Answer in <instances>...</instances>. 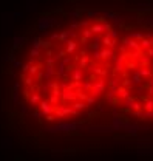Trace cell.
Masks as SVG:
<instances>
[{
  "label": "cell",
  "instance_id": "5bb4252c",
  "mask_svg": "<svg viewBox=\"0 0 153 161\" xmlns=\"http://www.w3.org/2000/svg\"><path fill=\"white\" fill-rule=\"evenodd\" d=\"M82 37H84V39H87V40H90L91 37H93L91 30H84V31H82Z\"/></svg>",
  "mask_w": 153,
  "mask_h": 161
},
{
  "label": "cell",
  "instance_id": "9c48e42d",
  "mask_svg": "<svg viewBox=\"0 0 153 161\" xmlns=\"http://www.w3.org/2000/svg\"><path fill=\"white\" fill-rule=\"evenodd\" d=\"M71 78H73V80H80L82 79V68H74L73 71H71Z\"/></svg>",
  "mask_w": 153,
  "mask_h": 161
},
{
  "label": "cell",
  "instance_id": "4dcf8cb0",
  "mask_svg": "<svg viewBox=\"0 0 153 161\" xmlns=\"http://www.w3.org/2000/svg\"><path fill=\"white\" fill-rule=\"evenodd\" d=\"M79 26V23H71V30H76Z\"/></svg>",
  "mask_w": 153,
  "mask_h": 161
},
{
  "label": "cell",
  "instance_id": "8fae6325",
  "mask_svg": "<svg viewBox=\"0 0 153 161\" xmlns=\"http://www.w3.org/2000/svg\"><path fill=\"white\" fill-rule=\"evenodd\" d=\"M62 96H63V99H67V101H71V99L76 98V95L71 92V90H65V92L62 93Z\"/></svg>",
  "mask_w": 153,
  "mask_h": 161
},
{
  "label": "cell",
  "instance_id": "52a82bcc",
  "mask_svg": "<svg viewBox=\"0 0 153 161\" xmlns=\"http://www.w3.org/2000/svg\"><path fill=\"white\" fill-rule=\"evenodd\" d=\"M90 30H91V33H93V34L99 36L101 33H104V25L97 22V23H94V25H91V28H90Z\"/></svg>",
  "mask_w": 153,
  "mask_h": 161
},
{
  "label": "cell",
  "instance_id": "30bf717a",
  "mask_svg": "<svg viewBox=\"0 0 153 161\" xmlns=\"http://www.w3.org/2000/svg\"><path fill=\"white\" fill-rule=\"evenodd\" d=\"M113 56H114V53H113V50H110V48H105V50L101 51V59H110Z\"/></svg>",
  "mask_w": 153,
  "mask_h": 161
},
{
  "label": "cell",
  "instance_id": "83f0119b",
  "mask_svg": "<svg viewBox=\"0 0 153 161\" xmlns=\"http://www.w3.org/2000/svg\"><path fill=\"white\" fill-rule=\"evenodd\" d=\"M145 54L149 56V57H153V48H149V50L145 51Z\"/></svg>",
  "mask_w": 153,
  "mask_h": 161
},
{
  "label": "cell",
  "instance_id": "4fadbf2b",
  "mask_svg": "<svg viewBox=\"0 0 153 161\" xmlns=\"http://www.w3.org/2000/svg\"><path fill=\"white\" fill-rule=\"evenodd\" d=\"M132 82H133L135 85L141 84V74H139V71H135V74H133V79H132Z\"/></svg>",
  "mask_w": 153,
  "mask_h": 161
},
{
  "label": "cell",
  "instance_id": "ac0fdd59",
  "mask_svg": "<svg viewBox=\"0 0 153 161\" xmlns=\"http://www.w3.org/2000/svg\"><path fill=\"white\" fill-rule=\"evenodd\" d=\"M150 64V57L149 56H142L141 57V65H149Z\"/></svg>",
  "mask_w": 153,
  "mask_h": 161
},
{
  "label": "cell",
  "instance_id": "44dd1931",
  "mask_svg": "<svg viewBox=\"0 0 153 161\" xmlns=\"http://www.w3.org/2000/svg\"><path fill=\"white\" fill-rule=\"evenodd\" d=\"M85 107V102H76L73 104V110H78V109H84Z\"/></svg>",
  "mask_w": 153,
  "mask_h": 161
},
{
  "label": "cell",
  "instance_id": "603a6c76",
  "mask_svg": "<svg viewBox=\"0 0 153 161\" xmlns=\"http://www.w3.org/2000/svg\"><path fill=\"white\" fill-rule=\"evenodd\" d=\"M144 23H145V25H149L150 28H153V17H147Z\"/></svg>",
  "mask_w": 153,
  "mask_h": 161
},
{
  "label": "cell",
  "instance_id": "cb8c5ba5",
  "mask_svg": "<svg viewBox=\"0 0 153 161\" xmlns=\"http://www.w3.org/2000/svg\"><path fill=\"white\" fill-rule=\"evenodd\" d=\"M93 57H94V59H101V50H94V51H93Z\"/></svg>",
  "mask_w": 153,
  "mask_h": 161
},
{
  "label": "cell",
  "instance_id": "1f68e13d",
  "mask_svg": "<svg viewBox=\"0 0 153 161\" xmlns=\"http://www.w3.org/2000/svg\"><path fill=\"white\" fill-rule=\"evenodd\" d=\"M87 101H88V104H93V102H94V98H88Z\"/></svg>",
  "mask_w": 153,
  "mask_h": 161
},
{
  "label": "cell",
  "instance_id": "7c38bea8",
  "mask_svg": "<svg viewBox=\"0 0 153 161\" xmlns=\"http://www.w3.org/2000/svg\"><path fill=\"white\" fill-rule=\"evenodd\" d=\"M116 92H118V96H121V98H125V99L128 98V92H127V88L119 87V88H116Z\"/></svg>",
  "mask_w": 153,
  "mask_h": 161
},
{
  "label": "cell",
  "instance_id": "e0dca14e",
  "mask_svg": "<svg viewBox=\"0 0 153 161\" xmlns=\"http://www.w3.org/2000/svg\"><path fill=\"white\" fill-rule=\"evenodd\" d=\"M87 64H88V57L87 56H84L80 59V64H79V68H84V67H87Z\"/></svg>",
  "mask_w": 153,
  "mask_h": 161
},
{
  "label": "cell",
  "instance_id": "8992f818",
  "mask_svg": "<svg viewBox=\"0 0 153 161\" xmlns=\"http://www.w3.org/2000/svg\"><path fill=\"white\" fill-rule=\"evenodd\" d=\"M65 44H67V54H71V53H74L76 50H78V44H76L74 40H70L68 39Z\"/></svg>",
  "mask_w": 153,
  "mask_h": 161
},
{
  "label": "cell",
  "instance_id": "ffe728a7",
  "mask_svg": "<svg viewBox=\"0 0 153 161\" xmlns=\"http://www.w3.org/2000/svg\"><path fill=\"white\" fill-rule=\"evenodd\" d=\"M104 25V31H107V34L110 33V31H113V26L108 23V22H105V23H102Z\"/></svg>",
  "mask_w": 153,
  "mask_h": 161
},
{
  "label": "cell",
  "instance_id": "9a60e30c",
  "mask_svg": "<svg viewBox=\"0 0 153 161\" xmlns=\"http://www.w3.org/2000/svg\"><path fill=\"white\" fill-rule=\"evenodd\" d=\"M102 16H104L105 19H111V20H113L118 14H114V13H111V11H104V13H102Z\"/></svg>",
  "mask_w": 153,
  "mask_h": 161
},
{
  "label": "cell",
  "instance_id": "ba28073f",
  "mask_svg": "<svg viewBox=\"0 0 153 161\" xmlns=\"http://www.w3.org/2000/svg\"><path fill=\"white\" fill-rule=\"evenodd\" d=\"M102 42H104V45H105V47H108V48H110V47H114V45L118 44V40H113V39H111V37L108 36V34H107V36L102 39Z\"/></svg>",
  "mask_w": 153,
  "mask_h": 161
},
{
  "label": "cell",
  "instance_id": "7a4b0ae2",
  "mask_svg": "<svg viewBox=\"0 0 153 161\" xmlns=\"http://www.w3.org/2000/svg\"><path fill=\"white\" fill-rule=\"evenodd\" d=\"M104 87H105V80H104V79H99V80H97V84H94V85H93V95H94V96H97V95H101L102 92H104Z\"/></svg>",
  "mask_w": 153,
  "mask_h": 161
},
{
  "label": "cell",
  "instance_id": "4316f807",
  "mask_svg": "<svg viewBox=\"0 0 153 161\" xmlns=\"http://www.w3.org/2000/svg\"><path fill=\"white\" fill-rule=\"evenodd\" d=\"M101 42H102V39H101L99 36H94V37H93V44H101Z\"/></svg>",
  "mask_w": 153,
  "mask_h": 161
},
{
  "label": "cell",
  "instance_id": "d6986e66",
  "mask_svg": "<svg viewBox=\"0 0 153 161\" xmlns=\"http://www.w3.org/2000/svg\"><path fill=\"white\" fill-rule=\"evenodd\" d=\"M122 22H124V19L121 17V16H116V17L113 19V23L114 25H122Z\"/></svg>",
  "mask_w": 153,
  "mask_h": 161
},
{
  "label": "cell",
  "instance_id": "f1b7e54d",
  "mask_svg": "<svg viewBox=\"0 0 153 161\" xmlns=\"http://www.w3.org/2000/svg\"><path fill=\"white\" fill-rule=\"evenodd\" d=\"M71 16H73L74 19H78V17H79V13H78V11H74V13H71Z\"/></svg>",
  "mask_w": 153,
  "mask_h": 161
},
{
  "label": "cell",
  "instance_id": "5b68a950",
  "mask_svg": "<svg viewBox=\"0 0 153 161\" xmlns=\"http://www.w3.org/2000/svg\"><path fill=\"white\" fill-rule=\"evenodd\" d=\"M139 47H141V50H144V51H147L149 48H153V39H142L139 42Z\"/></svg>",
  "mask_w": 153,
  "mask_h": 161
},
{
  "label": "cell",
  "instance_id": "6da1fadb",
  "mask_svg": "<svg viewBox=\"0 0 153 161\" xmlns=\"http://www.w3.org/2000/svg\"><path fill=\"white\" fill-rule=\"evenodd\" d=\"M122 42H124V45H125V47H128V48H133V50H136V51L141 50L139 42H138V40H135V39H130V37H124Z\"/></svg>",
  "mask_w": 153,
  "mask_h": 161
},
{
  "label": "cell",
  "instance_id": "f546056e",
  "mask_svg": "<svg viewBox=\"0 0 153 161\" xmlns=\"http://www.w3.org/2000/svg\"><path fill=\"white\" fill-rule=\"evenodd\" d=\"M87 25H88V23H87V22H85V20H82V22L79 23V26H87Z\"/></svg>",
  "mask_w": 153,
  "mask_h": 161
},
{
  "label": "cell",
  "instance_id": "2e32d148",
  "mask_svg": "<svg viewBox=\"0 0 153 161\" xmlns=\"http://www.w3.org/2000/svg\"><path fill=\"white\" fill-rule=\"evenodd\" d=\"M138 71H139V74H141V76H147V78H149L150 76V70L149 68H141V70H138Z\"/></svg>",
  "mask_w": 153,
  "mask_h": 161
},
{
  "label": "cell",
  "instance_id": "484cf974",
  "mask_svg": "<svg viewBox=\"0 0 153 161\" xmlns=\"http://www.w3.org/2000/svg\"><path fill=\"white\" fill-rule=\"evenodd\" d=\"M87 16H88V17H97L99 13H97V11H88V14H87Z\"/></svg>",
  "mask_w": 153,
  "mask_h": 161
},
{
  "label": "cell",
  "instance_id": "3957f363",
  "mask_svg": "<svg viewBox=\"0 0 153 161\" xmlns=\"http://www.w3.org/2000/svg\"><path fill=\"white\" fill-rule=\"evenodd\" d=\"M68 37H73V39H74V37H76L74 31H71V30H70V31H63V33H61V34H59V40H61V42H63V44H65V42L68 40Z\"/></svg>",
  "mask_w": 153,
  "mask_h": 161
},
{
  "label": "cell",
  "instance_id": "277c9868",
  "mask_svg": "<svg viewBox=\"0 0 153 161\" xmlns=\"http://www.w3.org/2000/svg\"><path fill=\"white\" fill-rule=\"evenodd\" d=\"M53 23H56V20L43 17V19H40V22H39V26H40L42 30H47V28H50V25H53Z\"/></svg>",
  "mask_w": 153,
  "mask_h": 161
},
{
  "label": "cell",
  "instance_id": "7402d4cb",
  "mask_svg": "<svg viewBox=\"0 0 153 161\" xmlns=\"http://www.w3.org/2000/svg\"><path fill=\"white\" fill-rule=\"evenodd\" d=\"M108 36H110L113 40H116V37H118V31H116V30H113V31H110V33H108Z\"/></svg>",
  "mask_w": 153,
  "mask_h": 161
},
{
  "label": "cell",
  "instance_id": "d4e9b609",
  "mask_svg": "<svg viewBox=\"0 0 153 161\" xmlns=\"http://www.w3.org/2000/svg\"><path fill=\"white\" fill-rule=\"evenodd\" d=\"M39 53H40V51L37 50V48H32V50H31V56H32V57H37V56H39Z\"/></svg>",
  "mask_w": 153,
  "mask_h": 161
}]
</instances>
